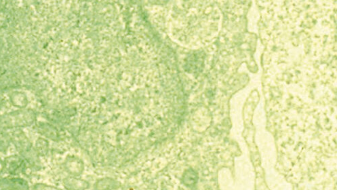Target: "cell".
Instances as JSON below:
<instances>
[{"mask_svg":"<svg viewBox=\"0 0 337 190\" xmlns=\"http://www.w3.org/2000/svg\"><path fill=\"white\" fill-rule=\"evenodd\" d=\"M35 150L38 156H45L48 154L49 150V142L45 138L40 137L37 140L35 145Z\"/></svg>","mask_w":337,"mask_h":190,"instance_id":"7","label":"cell"},{"mask_svg":"<svg viewBox=\"0 0 337 190\" xmlns=\"http://www.w3.org/2000/svg\"><path fill=\"white\" fill-rule=\"evenodd\" d=\"M10 101L12 105L19 109H24L27 106L28 98L25 93L15 91L10 95Z\"/></svg>","mask_w":337,"mask_h":190,"instance_id":"6","label":"cell"},{"mask_svg":"<svg viewBox=\"0 0 337 190\" xmlns=\"http://www.w3.org/2000/svg\"><path fill=\"white\" fill-rule=\"evenodd\" d=\"M29 185L25 179L20 177H3L0 179V190H27Z\"/></svg>","mask_w":337,"mask_h":190,"instance_id":"3","label":"cell"},{"mask_svg":"<svg viewBox=\"0 0 337 190\" xmlns=\"http://www.w3.org/2000/svg\"><path fill=\"white\" fill-rule=\"evenodd\" d=\"M37 128H38V132L45 138L52 141L59 140V132L53 125L49 124L48 122H39L37 124Z\"/></svg>","mask_w":337,"mask_h":190,"instance_id":"5","label":"cell"},{"mask_svg":"<svg viewBox=\"0 0 337 190\" xmlns=\"http://www.w3.org/2000/svg\"><path fill=\"white\" fill-rule=\"evenodd\" d=\"M11 142L22 158L30 163H35L38 160V154L33 148L32 142L21 128H17L10 135Z\"/></svg>","mask_w":337,"mask_h":190,"instance_id":"2","label":"cell"},{"mask_svg":"<svg viewBox=\"0 0 337 190\" xmlns=\"http://www.w3.org/2000/svg\"><path fill=\"white\" fill-rule=\"evenodd\" d=\"M32 189L48 190L57 189V188L53 187V186H48V185L45 184H35L34 186H33V187H32Z\"/></svg>","mask_w":337,"mask_h":190,"instance_id":"9","label":"cell"},{"mask_svg":"<svg viewBox=\"0 0 337 190\" xmlns=\"http://www.w3.org/2000/svg\"><path fill=\"white\" fill-rule=\"evenodd\" d=\"M3 170H4V164H3V161L1 158H0V174L3 172Z\"/></svg>","mask_w":337,"mask_h":190,"instance_id":"11","label":"cell"},{"mask_svg":"<svg viewBox=\"0 0 337 190\" xmlns=\"http://www.w3.org/2000/svg\"><path fill=\"white\" fill-rule=\"evenodd\" d=\"M1 98H0V108H1Z\"/></svg>","mask_w":337,"mask_h":190,"instance_id":"12","label":"cell"},{"mask_svg":"<svg viewBox=\"0 0 337 190\" xmlns=\"http://www.w3.org/2000/svg\"><path fill=\"white\" fill-rule=\"evenodd\" d=\"M170 0H148V2L154 6H164Z\"/></svg>","mask_w":337,"mask_h":190,"instance_id":"10","label":"cell"},{"mask_svg":"<svg viewBox=\"0 0 337 190\" xmlns=\"http://www.w3.org/2000/svg\"><path fill=\"white\" fill-rule=\"evenodd\" d=\"M11 142L10 134L1 130L0 131V152L3 153V154L6 153L9 148Z\"/></svg>","mask_w":337,"mask_h":190,"instance_id":"8","label":"cell"},{"mask_svg":"<svg viewBox=\"0 0 337 190\" xmlns=\"http://www.w3.org/2000/svg\"><path fill=\"white\" fill-rule=\"evenodd\" d=\"M36 112L31 109L14 111L0 116V130L6 131L28 127L36 122Z\"/></svg>","mask_w":337,"mask_h":190,"instance_id":"1","label":"cell"},{"mask_svg":"<svg viewBox=\"0 0 337 190\" xmlns=\"http://www.w3.org/2000/svg\"><path fill=\"white\" fill-rule=\"evenodd\" d=\"M4 169L11 175H16L22 168L24 165V160L22 156L12 155L5 158Z\"/></svg>","mask_w":337,"mask_h":190,"instance_id":"4","label":"cell"}]
</instances>
